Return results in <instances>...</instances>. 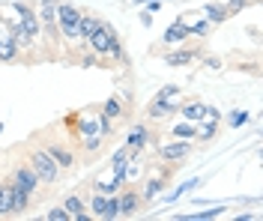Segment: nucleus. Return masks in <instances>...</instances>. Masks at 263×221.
Returning <instances> with one entry per match:
<instances>
[{"label": "nucleus", "instance_id": "1", "mask_svg": "<svg viewBox=\"0 0 263 221\" xmlns=\"http://www.w3.org/2000/svg\"><path fill=\"white\" fill-rule=\"evenodd\" d=\"M78 21H81V9L75 3H57V30L63 42H78Z\"/></svg>", "mask_w": 263, "mask_h": 221}, {"label": "nucleus", "instance_id": "2", "mask_svg": "<svg viewBox=\"0 0 263 221\" xmlns=\"http://www.w3.org/2000/svg\"><path fill=\"white\" fill-rule=\"evenodd\" d=\"M57 3H60V0H39V9H36L39 24H42V33H45V39H48L54 48L63 45L60 30H57Z\"/></svg>", "mask_w": 263, "mask_h": 221}, {"label": "nucleus", "instance_id": "3", "mask_svg": "<svg viewBox=\"0 0 263 221\" xmlns=\"http://www.w3.org/2000/svg\"><path fill=\"white\" fill-rule=\"evenodd\" d=\"M30 168H33V173L39 176V183H42V186H54V183H57V176H60L57 162H54L45 150H33V153H30Z\"/></svg>", "mask_w": 263, "mask_h": 221}, {"label": "nucleus", "instance_id": "4", "mask_svg": "<svg viewBox=\"0 0 263 221\" xmlns=\"http://www.w3.org/2000/svg\"><path fill=\"white\" fill-rule=\"evenodd\" d=\"M117 27L111 24V21H102L99 18V24H96V30L90 33V39H87V48L93 54H99L102 60H105V66H108V51H111V33H114Z\"/></svg>", "mask_w": 263, "mask_h": 221}, {"label": "nucleus", "instance_id": "5", "mask_svg": "<svg viewBox=\"0 0 263 221\" xmlns=\"http://www.w3.org/2000/svg\"><path fill=\"white\" fill-rule=\"evenodd\" d=\"M30 200H33L30 191L12 179V183H9V215H24V212L30 209Z\"/></svg>", "mask_w": 263, "mask_h": 221}, {"label": "nucleus", "instance_id": "6", "mask_svg": "<svg viewBox=\"0 0 263 221\" xmlns=\"http://www.w3.org/2000/svg\"><path fill=\"white\" fill-rule=\"evenodd\" d=\"M42 150H45V153H48L51 158L57 162V168H60V170H69V168H75V153H72L69 147H63L60 140H51V144H45Z\"/></svg>", "mask_w": 263, "mask_h": 221}, {"label": "nucleus", "instance_id": "7", "mask_svg": "<svg viewBox=\"0 0 263 221\" xmlns=\"http://www.w3.org/2000/svg\"><path fill=\"white\" fill-rule=\"evenodd\" d=\"M197 57H200V51H192V48H171V51L164 54V66H171V69H182V66H189V63H195Z\"/></svg>", "mask_w": 263, "mask_h": 221}, {"label": "nucleus", "instance_id": "8", "mask_svg": "<svg viewBox=\"0 0 263 221\" xmlns=\"http://www.w3.org/2000/svg\"><path fill=\"white\" fill-rule=\"evenodd\" d=\"M117 200H120V218H129V215H135L138 209H141V191H135V188H126L123 194L117 191Z\"/></svg>", "mask_w": 263, "mask_h": 221}, {"label": "nucleus", "instance_id": "9", "mask_svg": "<svg viewBox=\"0 0 263 221\" xmlns=\"http://www.w3.org/2000/svg\"><path fill=\"white\" fill-rule=\"evenodd\" d=\"M177 111H180L177 99H153V102L147 105L149 119H164V117H171V114H177Z\"/></svg>", "mask_w": 263, "mask_h": 221}, {"label": "nucleus", "instance_id": "10", "mask_svg": "<svg viewBox=\"0 0 263 221\" xmlns=\"http://www.w3.org/2000/svg\"><path fill=\"white\" fill-rule=\"evenodd\" d=\"M192 155V140H171L162 147V158L164 162H180V158H189Z\"/></svg>", "mask_w": 263, "mask_h": 221}, {"label": "nucleus", "instance_id": "11", "mask_svg": "<svg viewBox=\"0 0 263 221\" xmlns=\"http://www.w3.org/2000/svg\"><path fill=\"white\" fill-rule=\"evenodd\" d=\"M185 39H189V30H185V21H182V18H174V24L162 33V42L171 45V48H174V45H182Z\"/></svg>", "mask_w": 263, "mask_h": 221}, {"label": "nucleus", "instance_id": "12", "mask_svg": "<svg viewBox=\"0 0 263 221\" xmlns=\"http://www.w3.org/2000/svg\"><path fill=\"white\" fill-rule=\"evenodd\" d=\"M147 140H149V129L144 126V123H138V126H132V132L126 135L123 147H126V150H144Z\"/></svg>", "mask_w": 263, "mask_h": 221}, {"label": "nucleus", "instance_id": "13", "mask_svg": "<svg viewBox=\"0 0 263 221\" xmlns=\"http://www.w3.org/2000/svg\"><path fill=\"white\" fill-rule=\"evenodd\" d=\"M12 179H15L18 186H24L27 191H30V194H36V191H39V186H42V183H39V176L33 173V168H30V165H21V168H15V173H12Z\"/></svg>", "mask_w": 263, "mask_h": 221}, {"label": "nucleus", "instance_id": "14", "mask_svg": "<svg viewBox=\"0 0 263 221\" xmlns=\"http://www.w3.org/2000/svg\"><path fill=\"white\" fill-rule=\"evenodd\" d=\"M99 24V15H93V12H84L81 9V21H78V48H87V39H90V33L96 30Z\"/></svg>", "mask_w": 263, "mask_h": 221}, {"label": "nucleus", "instance_id": "15", "mask_svg": "<svg viewBox=\"0 0 263 221\" xmlns=\"http://www.w3.org/2000/svg\"><path fill=\"white\" fill-rule=\"evenodd\" d=\"M63 206H66V212H69V218H75V221H90L93 215L87 212V204H84L78 194H69L63 200Z\"/></svg>", "mask_w": 263, "mask_h": 221}, {"label": "nucleus", "instance_id": "16", "mask_svg": "<svg viewBox=\"0 0 263 221\" xmlns=\"http://www.w3.org/2000/svg\"><path fill=\"white\" fill-rule=\"evenodd\" d=\"M224 204H215L210 209H200V212H189V215H177V221H213V218H221L224 215Z\"/></svg>", "mask_w": 263, "mask_h": 221}, {"label": "nucleus", "instance_id": "17", "mask_svg": "<svg viewBox=\"0 0 263 221\" xmlns=\"http://www.w3.org/2000/svg\"><path fill=\"white\" fill-rule=\"evenodd\" d=\"M197 186H200V179L195 176V179H185V183H180V186L174 188V191H167V194L162 191V194H164V197H162V204H177V200H180L182 194H189V191H195Z\"/></svg>", "mask_w": 263, "mask_h": 221}, {"label": "nucleus", "instance_id": "18", "mask_svg": "<svg viewBox=\"0 0 263 221\" xmlns=\"http://www.w3.org/2000/svg\"><path fill=\"white\" fill-rule=\"evenodd\" d=\"M108 60L129 66V54H126V45H123V39H120V33H117V30L111 33V51H108Z\"/></svg>", "mask_w": 263, "mask_h": 221}, {"label": "nucleus", "instance_id": "19", "mask_svg": "<svg viewBox=\"0 0 263 221\" xmlns=\"http://www.w3.org/2000/svg\"><path fill=\"white\" fill-rule=\"evenodd\" d=\"M203 15H206V21H210V24H224V21H228V9H224V3H206V6H203Z\"/></svg>", "mask_w": 263, "mask_h": 221}, {"label": "nucleus", "instance_id": "20", "mask_svg": "<svg viewBox=\"0 0 263 221\" xmlns=\"http://www.w3.org/2000/svg\"><path fill=\"white\" fill-rule=\"evenodd\" d=\"M164 186H167V183H164L162 176H153V179H149L147 186H144V191H141V200H144V204L156 200V197H159V194L164 191Z\"/></svg>", "mask_w": 263, "mask_h": 221}, {"label": "nucleus", "instance_id": "21", "mask_svg": "<svg viewBox=\"0 0 263 221\" xmlns=\"http://www.w3.org/2000/svg\"><path fill=\"white\" fill-rule=\"evenodd\" d=\"M18 54H21L18 42L12 39V36H6L3 45H0V63H12V60H18Z\"/></svg>", "mask_w": 263, "mask_h": 221}, {"label": "nucleus", "instance_id": "22", "mask_svg": "<svg viewBox=\"0 0 263 221\" xmlns=\"http://www.w3.org/2000/svg\"><path fill=\"white\" fill-rule=\"evenodd\" d=\"M177 114H180L182 119H189V123H200V119H203V102H189V105H182Z\"/></svg>", "mask_w": 263, "mask_h": 221}, {"label": "nucleus", "instance_id": "23", "mask_svg": "<svg viewBox=\"0 0 263 221\" xmlns=\"http://www.w3.org/2000/svg\"><path fill=\"white\" fill-rule=\"evenodd\" d=\"M102 114L108 119H120L123 117V99H120V96H108L105 105H102Z\"/></svg>", "mask_w": 263, "mask_h": 221}, {"label": "nucleus", "instance_id": "24", "mask_svg": "<svg viewBox=\"0 0 263 221\" xmlns=\"http://www.w3.org/2000/svg\"><path fill=\"white\" fill-rule=\"evenodd\" d=\"M171 135L180 137V140H192V137H197V123H189V119H182V123H177V126L171 129Z\"/></svg>", "mask_w": 263, "mask_h": 221}, {"label": "nucleus", "instance_id": "25", "mask_svg": "<svg viewBox=\"0 0 263 221\" xmlns=\"http://www.w3.org/2000/svg\"><path fill=\"white\" fill-rule=\"evenodd\" d=\"M105 206H108V194H102V191H96L87 209H90V215H93V218H105Z\"/></svg>", "mask_w": 263, "mask_h": 221}, {"label": "nucleus", "instance_id": "26", "mask_svg": "<svg viewBox=\"0 0 263 221\" xmlns=\"http://www.w3.org/2000/svg\"><path fill=\"white\" fill-rule=\"evenodd\" d=\"M185 30H189V36H210V30H213V24L206 21V18H195L192 24H185Z\"/></svg>", "mask_w": 263, "mask_h": 221}, {"label": "nucleus", "instance_id": "27", "mask_svg": "<svg viewBox=\"0 0 263 221\" xmlns=\"http://www.w3.org/2000/svg\"><path fill=\"white\" fill-rule=\"evenodd\" d=\"M215 132H218V123H215V119L203 117L200 123H197V137H200V140H213Z\"/></svg>", "mask_w": 263, "mask_h": 221}, {"label": "nucleus", "instance_id": "28", "mask_svg": "<svg viewBox=\"0 0 263 221\" xmlns=\"http://www.w3.org/2000/svg\"><path fill=\"white\" fill-rule=\"evenodd\" d=\"M99 132V114H93V117H81L78 119V135L87 137V135H96Z\"/></svg>", "mask_w": 263, "mask_h": 221}, {"label": "nucleus", "instance_id": "29", "mask_svg": "<svg viewBox=\"0 0 263 221\" xmlns=\"http://www.w3.org/2000/svg\"><path fill=\"white\" fill-rule=\"evenodd\" d=\"M246 123H251V114L242 111V108H236V111H230V114H228V126H230V129H242Z\"/></svg>", "mask_w": 263, "mask_h": 221}, {"label": "nucleus", "instance_id": "30", "mask_svg": "<svg viewBox=\"0 0 263 221\" xmlns=\"http://www.w3.org/2000/svg\"><path fill=\"white\" fill-rule=\"evenodd\" d=\"M126 168H129V150L120 147L114 153V158H111V173H114V170H126Z\"/></svg>", "mask_w": 263, "mask_h": 221}, {"label": "nucleus", "instance_id": "31", "mask_svg": "<svg viewBox=\"0 0 263 221\" xmlns=\"http://www.w3.org/2000/svg\"><path fill=\"white\" fill-rule=\"evenodd\" d=\"M102 144H105V137L99 135H87V137H81V147L87 150V153H96V150H102Z\"/></svg>", "mask_w": 263, "mask_h": 221}, {"label": "nucleus", "instance_id": "32", "mask_svg": "<svg viewBox=\"0 0 263 221\" xmlns=\"http://www.w3.org/2000/svg\"><path fill=\"white\" fill-rule=\"evenodd\" d=\"M120 218V200L117 194H108V206H105V221H114Z\"/></svg>", "mask_w": 263, "mask_h": 221}, {"label": "nucleus", "instance_id": "33", "mask_svg": "<svg viewBox=\"0 0 263 221\" xmlns=\"http://www.w3.org/2000/svg\"><path fill=\"white\" fill-rule=\"evenodd\" d=\"M182 93V87H177V84H164L159 93H156V99H177Z\"/></svg>", "mask_w": 263, "mask_h": 221}, {"label": "nucleus", "instance_id": "34", "mask_svg": "<svg viewBox=\"0 0 263 221\" xmlns=\"http://www.w3.org/2000/svg\"><path fill=\"white\" fill-rule=\"evenodd\" d=\"M81 66H84V69H96V66H105V60H102L99 54L87 51V54H84V57H81Z\"/></svg>", "mask_w": 263, "mask_h": 221}, {"label": "nucleus", "instance_id": "35", "mask_svg": "<svg viewBox=\"0 0 263 221\" xmlns=\"http://www.w3.org/2000/svg\"><path fill=\"white\" fill-rule=\"evenodd\" d=\"M45 218L48 221H69V212H66V206H51L48 212H45Z\"/></svg>", "mask_w": 263, "mask_h": 221}, {"label": "nucleus", "instance_id": "36", "mask_svg": "<svg viewBox=\"0 0 263 221\" xmlns=\"http://www.w3.org/2000/svg\"><path fill=\"white\" fill-rule=\"evenodd\" d=\"M9 215V186L0 183V218Z\"/></svg>", "mask_w": 263, "mask_h": 221}, {"label": "nucleus", "instance_id": "37", "mask_svg": "<svg viewBox=\"0 0 263 221\" xmlns=\"http://www.w3.org/2000/svg\"><path fill=\"white\" fill-rule=\"evenodd\" d=\"M248 3H251V0H228V3H224V9H228V15H236V12H242V9H246Z\"/></svg>", "mask_w": 263, "mask_h": 221}, {"label": "nucleus", "instance_id": "38", "mask_svg": "<svg viewBox=\"0 0 263 221\" xmlns=\"http://www.w3.org/2000/svg\"><path fill=\"white\" fill-rule=\"evenodd\" d=\"M203 117H206V119H215V123H221V119H224V114H221L218 108H213V105H203Z\"/></svg>", "mask_w": 263, "mask_h": 221}, {"label": "nucleus", "instance_id": "39", "mask_svg": "<svg viewBox=\"0 0 263 221\" xmlns=\"http://www.w3.org/2000/svg\"><path fill=\"white\" fill-rule=\"evenodd\" d=\"M164 3L162 0H147V3H144V9H147L149 15H156V12H159V9H162Z\"/></svg>", "mask_w": 263, "mask_h": 221}, {"label": "nucleus", "instance_id": "40", "mask_svg": "<svg viewBox=\"0 0 263 221\" xmlns=\"http://www.w3.org/2000/svg\"><path fill=\"white\" fill-rule=\"evenodd\" d=\"M138 18H141V24H144V27H149V24H153V15H149L147 9H144V12H141Z\"/></svg>", "mask_w": 263, "mask_h": 221}, {"label": "nucleus", "instance_id": "41", "mask_svg": "<svg viewBox=\"0 0 263 221\" xmlns=\"http://www.w3.org/2000/svg\"><path fill=\"white\" fill-rule=\"evenodd\" d=\"M206 66H210V69H218V66H221V60H215V57H206Z\"/></svg>", "mask_w": 263, "mask_h": 221}, {"label": "nucleus", "instance_id": "42", "mask_svg": "<svg viewBox=\"0 0 263 221\" xmlns=\"http://www.w3.org/2000/svg\"><path fill=\"white\" fill-rule=\"evenodd\" d=\"M236 221H254V215H251V212H239V215H236Z\"/></svg>", "mask_w": 263, "mask_h": 221}, {"label": "nucleus", "instance_id": "43", "mask_svg": "<svg viewBox=\"0 0 263 221\" xmlns=\"http://www.w3.org/2000/svg\"><path fill=\"white\" fill-rule=\"evenodd\" d=\"M3 39H6V33H3V30H0V45H3Z\"/></svg>", "mask_w": 263, "mask_h": 221}, {"label": "nucleus", "instance_id": "44", "mask_svg": "<svg viewBox=\"0 0 263 221\" xmlns=\"http://www.w3.org/2000/svg\"><path fill=\"white\" fill-rule=\"evenodd\" d=\"M0 132H3V123H0Z\"/></svg>", "mask_w": 263, "mask_h": 221}, {"label": "nucleus", "instance_id": "45", "mask_svg": "<svg viewBox=\"0 0 263 221\" xmlns=\"http://www.w3.org/2000/svg\"><path fill=\"white\" fill-rule=\"evenodd\" d=\"M251 3H260V0H251Z\"/></svg>", "mask_w": 263, "mask_h": 221}]
</instances>
